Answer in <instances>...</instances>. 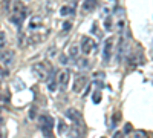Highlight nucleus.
<instances>
[{"label":"nucleus","mask_w":153,"mask_h":138,"mask_svg":"<svg viewBox=\"0 0 153 138\" xmlns=\"http://www.w3.org/2000/svg\"><path fill=\"white\" fill-rule=\"evenodd\" d=\"M0 138H2V132H0Z\"/></svg>","instance_id":"obj_30"},{"label":"nucleus","mask_w":153,"mask_h":138,"mask_svg":"<svg viewBox=\"0 0 153 138\" xmlns=\"http://www.w3.org/2000/svg\"><path fill=\"white\" fill-rule=\"evenodd\" d=\"M76 66H78L81 71H84V69H87L89 68V60L86 58V57H78V58H76Z\"/></svg>","instance_id":"obj_13"},{"label":"nucleus","mask_w":153,"mask_h":138,"mask_svg":"<svg viewBox=\"0 0 153 138\" xmlns=\"http://www.w3.org/2000/svg\"><path fill=\"white\" fill-rule=\"evenodd\" d=\"M57 129H58V134L63 135V134H66V132H68V124L63 121V120H60V121L57 123Z\"/></svg>","instance_id":"obj_15"},{"label":"nucleus","mask_w":153,"mask_h":138,"mask_svg":"<svg viewBox=\"0 0 153 138\" xmlns=\"http://www.w3.org/2000/svg\"><path fill=\"white\" fill-rule=\"evenodd\" d=\"M126 51H127V43H126L124 39H121L120 45H118V60H121V57L126 54Z\"/></svg>","instance_id":"obj_12"},{"label":"nucleus","mask_w":153,"mask_h":138,"mask_svg":"<svg viewBox=\"0 0 153 138\" xmlns=\"http://www.w3.org/2000/svg\"><path fill=\"white\" fill-rule=\"evenodd\" d=\"M0 48H5V34L3 32H0Z\"/></svg>","instance_id":"obj_26"},{"label":"nucleus","mask_w":153,"mask_h":138,"mask_svg":"<svg viewBox=\"0 0 153 138\" xmlns=\"http://www.w3.org/2000/svg\"><path fill=\"white\" fill-rule=\"evenodd\" d=\"M69 77H71V74H69V71L68 69H61L60 72H57V83H58V86L61 87V89H66V86H68V83H69Z\"/></svg>","instance_id":"obj_6"},{"label":"nucleus","mask_w":153,"mask_h":138,"mask_svg":"<svg viewBox=\"0 0 153 138\" xmlns=\"http://www.w3.org/2000/svg\"><path fill=\"white\" fill-rule=\"evenodd\" d=\"M38 126H40L43 135L46 138H52V126H54V118L51 115H40L38 117Z\"/></svg>","instance_id":"obj_1"},{"label":"nucleus","mask_w":153,"mask_h":138,"mask_svg":"<svg viewBox=\"0 0 153 138\" xmlns=\"http://www.w3.org/2000/svg\"><path fill=\"white\" fill-rule=\"evenodd\" d=\"M84 135V128H80V126H74L69 129V138H83Z\"/></svg>","instance_id":"obj_11"},{"label":"nucleus","mask_w":153,"mask_h":138,"mask_svg":"<svg viewBox=\"0 0 153 138\" xmlns=\"http://www.w3.org/2000/svg\"><path fill=\"white\" fill-rule=\"evenodd\" d=\"M98 6V0H84L81 5V11L84 14H89V12L95 11V8Z\"/></svg>","instance_id":"obj_10"},{"label":"nucleus","mask_w":153,"mask_h":138,"mask_svg":"<svg viewBox=\"0 0 153 138\" xmlns=\"http://www.w3.org/2000/svg\"><path fill=\"white\" fill-rule=\"evenodd\" d=\"M9 22H11V23H14V25H16V26H17V28H20V26H22V23H23V20H22L20 17H17V16H14V14H12V16H11V19H9Z\"/></svg>","instance_id":"obj_18"},{"label":"nucleus","mask_w":153,"mask_h":138,"mask_svg":"<svg viewBox=\"0 0 153 138\" xmlns=\"http://www.w3.org/2000/svg\"><path fill=\"white\" fill-rule=\"evenodd\" d=\"M92 100H94V103H95V104H98V103L101 101V92H100V91H95Z\"/></svg>","instance_id":"obj_21"},{"label":"nucleus","mask_w":153,"mask_h":138,"mask_svg":"<svg viewBox=\"0 0 153 138\" xmlns=\"http://www.w3.org/2000/svg\"><path fill=\"white\" fill-rule=\"evenodd\" d=\"M78 54H80V46L72 45V46L69 48V57L74 58V60H76V58H78Z\"/></svg>","instance_id":"obj_14"},{"label":"nucleus","mask_w":153,"mask_h":138,"mask_svg":"<svg viewBox=\"0 0 153 138\" xmlns=\"http://www.w3.org/2000/svg\"><path fill=\"white\" fill-rule=\"evenodd\" d=\"M113 39H107L106 42H104V45H103V58H104V61L107 63V61L110 60V57H112V52H113Z\"/></svg>","instance_id":"obj_9"},{"label":"nucleus","mask_w":153,"mask_h":138,"mask_svg":"<svg viewBox=\"0 0 153 138\" xmlns=\"http://www.w3.org/2000/svg\"><path fill=\"white\" fill-rule=\"evenodd\" d=\"M72 12H75V11H74V8H71V6H63V8L60 9V14H61V16H69V14H72Z\"/></svg>","instance_id":"obj_19"},{"label":"nucleus","mask_w":153,"mask_h":138,"mask_svg":"<svg viewBox=\"0 0 153 138\" xmlns=\"http://www.w3.org/2000/svg\"><path fill=\"white\" fill-rule=\"evenodd\" d=\"M57 86H58L57 80H54V78H49V81H48V89H49L51 92H55V91H57Z\"/></svg>","instance_id":"obj_17"},{"label":"nucleus","mask_w":153,"mask_h":138,"mask_svg":"<svg viewBox=\"0 0 153 138\" xmlns=\"http://www.w3.org/2000/svg\"><path fill=\"white\" fill-rule=\"evenodd\" d=\"M118 121H120V114H117V115L113 117V124H115V123H118Z\"/></svg>","instance_id":"obj_29"},{"label":"nucleus","mask_w":153,"mask_h":138,"mask_svg":"<svg viewBox=\"0 0 153 138\" xmlns=\"http://www.w3.org/2000/svg\"><path fill=\"white\" fill-rule=\"evenodd\" d=\"M58 60H60V63H63V65H66L68 61H69V58H68V55H65V54H61L60 57H58Z\"/></svg>","instance_id":"obj_24"},{"label":"nucleus","mask_w":153,"mask_h":138,"mask_svg":"<svg viewBox=\"0 0 153 138\" xmlns=\"http://www.w3.org/2000/svg\"><path fill=\"white\" fill-rule=\"evenodd\" d=\"M0 61H2L5 66H11L14 63V52L9 51V49H2V51H0Z\"/></svg>","instance_id":"obj_8"},{"label":"nucleus","mask_w":153,"mask_h":138,"mask_svg":"<svg viewBox=\"0 0 153 138\" xmlns=\"http://www.w3.org/2000/svg\"><path fill=\"white\" fill-rule=\"evenodd\" d=\"M32 72L40 81H46L48 77H49V71H48V68L43 63H35L32 66Z\"/></svg>","instance_id":"obj_4"},{"label":"nucleus","mask_w":153,"mask_h":138,"mask_svg":"<svg viewBox=\"0 0 153 138\" xmlns=\"http://www.w3.org/2000/svg\"><path fill=\"white\" fill-rule=\"evenodd\" d=\"M29 120H37V109L35 107L29 109Z\"/></svg>","instance_id":"obj_23"},{"label":"nucleus","mask_w":153,"mask_h":138,"mask_svg":"<svg viewBox=\"0 0 153 138\" xmlns=\"http://www.w3.org/2000/svg\"><path fill=\"white\" fill-rule=\"evenodd\" d=\"M95 42L91 39V37H83V39H81V43H80V51L84 54V55H89V54H91L92 51H94V49H95Z\"/></svg>","instance_id":"obj_5"},{"label":"nucleus","mask_w":153,"mask_h":138,"mask_svg":"<svg viewBox=\"0 0 153 138\" xmlns=\"http://www.w3.org/2000/svg\"><path fill=\"white\" fill-rule=\"evenodd\" d=\"M86 84H87V77H86V75H78V77L74 80L72 91H74L75 94H80L84 87H86Z\"/></svg>","instance_id":"obj_7"},{"label":"nucleus","mask_w":153,"mask_h":138,"mask_svg":"<svg viewBox=\"0 0 153 138\" xmlns=\"http://www.w3.org/2000/svg\"><path fill=\"white\" fill-rule=\"evenodd\" d=\"M66 117L75 124V126H80V128H84V121H83V115L80 110H76L74 107H69L66 110Z\"/></svg>","instance_id":"obj_2"},{"label":"nucleus","mask_w":153,"mask_h":138,"mask_svg":"<svg viewBox=\"0 0 153 138\" xmlns=\"http://www.w3.org/2000/svg\"><path fill=\"white\" fill-rule=\"evenodd\" d=\"M11 8H12V14H14V16L20 17L22 20L26 19V16H28V8L25 6V3L22 2V0H16V2L12 3Z\"/></svg>","instance_id":"obj_3"},{"label":"nucleus","mask_w":153,"mask_h":138,"mask_svg":"<svg viewBox=\"0 0 153 138\" xmlns=\"http://www.w3.org/2000/svg\"><path fill=\"white\" fill-rule=\"evenodd\" d=\"M42 25V19L40 17H34L32 22H31V28H35V26H40Z\"/></svg>","instance_id":"obj_22"},{"label":"nucleus","mask_w":153,"mask_h":138,"mask_svg":"<svg viewBox=\"0 0 153 138\" xmlns=\"http://www.w3.org/2000/svg\"><path fill=\"white\" fill-rule=\"evenodd\" d=\"M133 137L135 138H147V132L146 131H135L133 132Z\"/></svg>","instance_id":"obj_20"},{"label":"nucleus","mask_w":153,"mask_h":138,"mask_svg":"<svg viewBox=\"0 0 153 138\" xmlns=\"http://www.w3.org/2000/svg\"><path fill=\"white\" fill-rule=\"evenodd\" d=\"M112 138H124V132H123V131H117V132L113 134Z\"/></svg>","instance_id":"obj_25"},{"label":"nucleus","mask_w":153,"mask_h":138,"mask_svg":"<svg viewBox=\"0 0 153 138\" xmlns=\"http://www.w3.org/2000/svg\"><path fill=\"white\" fill-rule=\"evenodd\" d=\"M132 132V124L130 123H127L126 124V128H124V134H130Z\"/></svg>","instance_id":"obj_28"},{"label":"nucleus","mask_w":153,"mask_h":138,"mask_svg":"<svg viewBox=\"0 0 153 138\" xmlns=\"http://www.w3.org/2000/svg\"><path fill=\"white\" fill-rule=\"evenodd\" d=\"M113 17H106V20H104V28H106V31H110V29H113Z\"/></svg>","instance_id":"obj_16"},{"label":"nucleus","mask_w":153,"mask_h":138,"mask_svg":"<svg viewBox=\"0 0 153 138\" xmlns=\"http://www.w3.org/2000/svg\"><path fill=\"white\" fill-rule=\"evenodd\" d=\"M6 75H8V71H5V68L0 66V78H5Z\"/></svg>","instance_id":"obj_27"}]
</instances>
